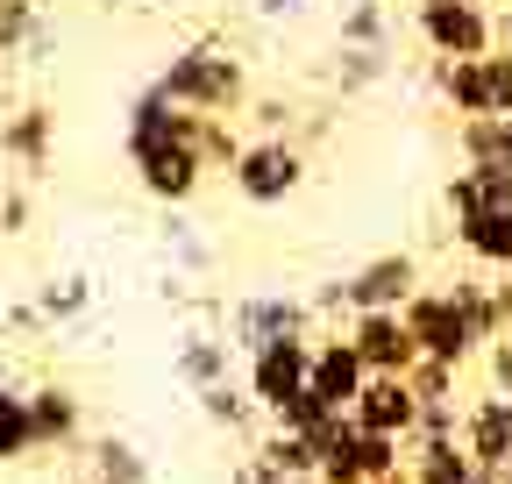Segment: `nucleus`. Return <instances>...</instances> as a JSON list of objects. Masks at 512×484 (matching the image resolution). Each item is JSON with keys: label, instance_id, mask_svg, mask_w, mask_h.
<instances>
[{"label": "nucleus", "instance_id": "10", "mask_svg": "<svg viewBox=\"0 0 512 484\" xmlns=\"http://www.w3.org/2000/svg\"><path fill=\"white\" fill-rule=\"evenodd\" d=\"M349 342H356V356H363V371L370 378H406L413 363H420V342H413V328H406V314H349Z\"/></svg>", "mask_w": 512, "mask_h": 484}, {"label": "nucleus", "instance_id": "35", "mask_svg": "<svg viewBox=\"0 0 512 484\" xmlns=\"http://www.w3.org/2000/svg\"><path fill=\"white\" fill-rule=\"evenodd\" d=\"M228 484H292V477H278V470H271L264 456H256V449H249V456H235V470H228Z\"/></svg>", "mask_w": 512, "mask_h": 484}, {"label": "nucleus", "instance_id": "19", "mask_svg": "<svg viewBox=\"0 0 512 484\" xmlns=\"http://www.w3.org/2000/svg\"><path fill=\"white\" fill-rule=\"evenodd\" d=\"M406 484H477V463L463 442H406Z\"/></svg>", "mask_w": 512, "mask_h": 484}, {"label": "nucleus", "instance_id": "27", "mask_svg": "<svg viewBox=\"0 0 512 484\" xmlns=\"http://www.w3.org/2000/svg\"><path fill=\"white\" fill-rule=\"evenodd\" d=\"M342 43L349 50H392V15H384V0H349Z\"/></svg>", "mask_w": 512, "mask_h": 484}, {"label": "nucleus", "instance_id": "22", "mask_svg": "<svg viewBox=\"0 0 512 484\" xmlns=\"http://www.w3.org/2000/svg\"><path fill=\"white\" fill-rule=\"evenodd\" d=\"M384 79H392V50H349L342 43V57H335V93L342 100H356V93H370Z\"/></svg>", "mask_w": 512, "mask_h": 484}, {"label": "nucleus", "instance_id": "9", "mask_svg": "<svg viewBox=\"0 0 512 484\" xmlns=\"http://www.w3.org/2000/svg\"><path fill=\"white\" fill-rule=\"evenodd\" d=\"M306 378H313V335H292V342H271V349H256L249 356V399H256V413H278L285 399H299L306 392Z\"/></svg>", "mask_w": 512, "mask_h": 484}, {"label": "nucleus", "instance_id": "4", "mask_svg": "<svg viewBox=\"0 0 512 484\" xmlns=\"http://www.w3.org/2000/svg\"><path fill=\"white\" fill-rule=\"evenodd\" d=\"M413 292H420V264L406 250H384L370 264H356L349 278H335L313 299V314H399Z\"/></svg>", "mask_w": 512, "mask_h": 484}, {"label": "nucleus", "instance_id": "7", "mask_svg": "<svg viewBox=\"0 0 512 484\" xmlns=\"http://www.w3.org/2000/svg\"><path fill=\"white\" fill-rule=\"evenodd\" d=\"M399 314H406L420 356H434V363H456V371H463V363L484 356V342L470 335V321H463V307H456V292H448V285H420Z\"/></svg>", "mask_w": 512, "mask_h": 484}, {"label": "nucleus", "instance_id": "37", "mask_svg": "<svg viewBox=\"0 0 512 484\" xmlns=\"http://www.w3.org/2000/svg\"><path fill=\"white\" fill-rule=\"evenodd\" d=\"M264 22H292V15H306V0H249Z\"/></svg>", "mask_w": 512, "mask_h": 484}, {"label": "nucleus", "instance_id": "15", "mask_svg": "<svg viewBox=\"0 0 512 484\" xmlns=\"http://www.w3.org/2000/svg\"><path fill=\"white\" fill-rule=\"evenodd\" d=\"M50 150H57V114L50 107H22V114L0 121V157H8L15 171H43Z\"/></svg>", "mask_w": 512, "mask_h": 484}, {"label": "nucleus", "instance_id": "31", "mask_svg": "<svg viewBox=\"0 0 512 484\" xmlns=\"http://www.w3.org/2000/svg\"><path fill=\"white\" fill-rule=\"evenodd\" d=\"M271 420H278V428H299V435H320V428L335 420V406H320L313 392H299V399H285V406H278Z\"/></svg>", "mask_w": 512, "mask_h": 484}, {"label": "nucleus", "instance_id": "40", "mask_svg": "<svg viewBox=\"0 0 512 484\" xmlns=\"http://www.w3.org/2000/svg\"><path fill=\"white\" fill-rule=\"evenodd\" d=\"M114 8H157V0H114Z\"/></svg>", "mask_w": 512, "mask_h": 484}, {"label": "nucleus", "instance_id": "5", "mask_svg": "<svg viewBox=\"0 0 512 484\" xmlns=\"http://www.w3.org/2000/svg\"><path fill=\"white\" fill-rule=\"evenodd\" d=\"M228 186H235L242 207H285L306 186V143H292V136H249V150L228 171Z\"/></svg>", "mask_w": 512, "mask_h": 484}, {"label": "nucleus", "instance_id": "24", "mask_svg": "<svg viewBox=\"0 0 512 484\" xmlns=\"http://www.w3.org/2000/svg\"><path fill=\"white\" fill-rule=\"evenodd\" d=\"M192 143H200L207 171H235V157L249 150V136L235 129V114H200V129H192Z\"/></svg>", "mask_w": 512, "mask_h": 484}, {"label": "nucleus", "instance_id": "12", "mask_svg": "<svg viewBox=\"0 0 512 484\" xmlns=\"http://www.w3.org/2000/svg\"><path fill=\"white\" fill-rule=\"evenodd\" d=\"M349 420L363 435H413V420H420V392H413V378H363V392H356V406H349Z\"/></svg>", "mask_w": 512, "mask_h": 484}, {"label": "nucleus", "instance_id": "20", "mask_svg": "<svg viewBox=\"0 0 512 484\" xmlns=\"http://www.w3.org/2000/svg\"><path fill=\"white\" fill-rule=\"evenodd\" d=\"M43 57L50 50V22L36 0H0V57Z\"/></svg>", "mask_w": 512, "mask_h": 484}, {"label": "nucleus", "instance_id": "36", "mask_svg": "<svg viewBox=\"0 0 512 484\" xmlns=\"http://www.w3.org/2000/svg\"><path fill=\"white\" fill-rule=\"evenodd\" d=\"M29 228V193H0V235H22Z\"/></svg>", "mask_w": 512, "mask_h": 484}, {"label": "nucleus", "instance_id": "34", "mask_svg": "<svg viewBox=\"0 0 512 484\" xmlns=\"http://www.w3.org/2000/svg\"><path fill=\"white\" fill-rule=\"evenodd\" d=\"M484 378H491V392H512V328L484 342Z\"/></svg>", "mask_w": 512, "mask_h": 484}, {"label": "nucleus", "instance_id": "26", "mask_svg": "<svg viewBox=\"0 0 512 484\" xmlns=\"http://www.w3.org/2000/svg\"><path fill=\"white\" fill-rule=\"evenodd\" d=\"M93 477H107V484H150V463H143L136 442L100 435V442H93Z\"/></svg>", "mask_w": 512, "mask_h": 484}, {"label": "nucleus", "instance_id": "28", "mask_svg": "<svg viewBox=\"0 0 512 484\" xmlns=\"http://www.w3.org/2000/svg\"><path fill=\"white\" fill-rule=\"evenodd\" d=\"M86 307H93V278H79V271L36 292V314H43V321H79Z\"/></svg>", "mask_w": 512, "mask_h": 484}, {"label": "nucleus", "instance_id": "32", "mask_svg": "<svg viewBox=\"0 0 512 484\" xmlns=\"http://www.w3.org/2000/svg\"><path fill=\"white\" fill-rule=\"evenodd\" d=\"M242 114H249L256 136H292V107H285V100H249Z\"/></svg>", "mask_w": 512, "mask_h": 484}, {"label": "nucleus", "instance_id": "13", "mask_svg": "<svg viewBox=\"0 0 512 484\" xmlns=\"http://www.w3.org/2000/svg\"><path fill=\"white\" fill-rule=\"evenodd\" d=\"M363 356H356V342L349 335H313V378H306V392L320 399V406H335V413H349L356 406V392H363Z\"/></svg>", "mask_w": 512, "mask_h": 484}, {"label": "nucleus", "instance_id": "39", "mask_svg": "<svg viewBox=\"0 0 512 484\" xmlns=\"http://www.w3.org/2000/svg\"><path fill=\"white\" fill-rule=\"evenodd\" d=\"M498 50H512V8L498 15Z\"/></svg>", "mask_w": 512, "mask_h": 484}, {"label": "nucleus", "instance_id": "23", "mask_svg": "<svg viewBox=\"0 0 512 484\" xmlns=\"http://www.w3.org/2000/svg\"><path fill=\"white\" fill-rule=\"evenodd\" d=\"M29 449H43L36 442V420H29V392H0V463H22Z\"/></svg>", "mask_w": 512, "mask_h": 484}, {"label": "nucleus", "instance_id": "44", "mask_svg": "<svg viewBox=\"0 0 512 484\" xmlns=\"http://www.w3.org/2000/svg\"><path fill=\"white\" fill-rule=\"evenodd\" d=\"M505 164H512V143H505Z\"/></svg>", "mask_w": 512, "mask_h": 484}, {"label": "nucleus", "instance_id": "38", "mask_svg": "<svg viewBox=\"0 0 512 484\" xmlns=\"http://www.w3.org/2000/svg\"><path fill=\"white\" fill-rule=\"evenodd\" d=\"M491 314H498V335L512 328V278H491Z\"/></svg>", "mask_w": 512, "mask_h": 484}, {"label": "nucleus", "instance_id": "1", "mask_svg": "<svg viewBox=\"0 0 512 484\" xmlns=\"http://www.w3.org/2000/svg\"><path fill=\"white\" fill-rule=\"evenodd\" d=\"M192 129H200V114L192 107H171L157 93V79L128 100V121H121V150H128V171H136V186L157 200V207H192L207 186V157L200 143H192Z\"/></svg>", "mask_w": 512, "mask_h": 484}, {"label": "nucleus", "instance_id": "45", "mask_svg": "<svg viewBox=\"0 0 512 484\" xmlns=\"http://www.w3.org/2000/svg\"><path fill=\"white\" fill-rule=\"evenodd\" d=\"M93 484H107V477H93Z\"/></svg>", "mask_w": 512, "mask_h": 484}, {"label": "nucleus", "instance_id": "25", "mask_svg": "<svg viewBox=\"0 0 512 484\" xmlns=\"http://www.w3.org/2000/svg\"><path fill=\"white\" fill-rule=\"evenodd\" d=\"M200 399V413L214 420V428H228V435H242L249 420H256V399H249V385H235V378H221V385H207V392H192Z\"/></svg>", "mask_w": 512, "mask_h": 484}, {"label": "nucleus", "instance_id": "17", "mask_svg": "<svg viewBox=\"0 0 512 484\" xmlns=\"http://www.w3.org/2000/svg\"><path fill=\"white\" fill-rule=\"evenodd\" d=\"M456 242H463V257H470L477 271H491V278H512V207L463 221V228H456Z\"/></svg>", "mask_w": 512, "mask_h": 484}, {"label": "nucleus", "instance_id": "21", "mask_svg": "<svg viewBox=\"0 0 512 484\" xmlns=\"http://www.w3.org/2000/svg\"><path fill=\"white\" fill-rule=\"evenodd\" d=\"M256 456H264L278 477H320V442L299 435V428H278V420H271V435L256 442Z\"/></svg>", "mask_w": 512, "mask_h": 484}, {"label": "nucleus", "instance_id": "11", "mask_svg": "<svg viewBox=\"0 0 512 484\" xmlns=\"http://www.w3.org/2000/svg\"><path fill=\"white\" fill-rule=\"evenodd\" d=\"M463 449L491 477L512 470V392H484V399L463 406Z\"/></svg>", "mask_w": 512, "mask_h": 484}, {"label": "nucleus", "instance_id": "43", "mask_svg": "<svg viewBox=\"0 0 512 484\" xmlns=\"http://www.w3.org/2000/svg\"><path fill=\"white\" fill-rule=\"evenodd\" d=\"M0 392H8V363H0Z\"/></svg>", "mask_w": 512, "mask_h": 484}, {"label": "nucleus", "instance_id": "3", "mask_svg": "<svg viewBox=\"0 0 512 484\" xmlns=\"http://www.w3.org/2000/svg\"><path fill=\"white\" fill-rule=\"evenodd\" d=\"M320 442V477L328 484H406V442L399 435H363L349 413H335Z\"/></svg>", "mask_w": 512, "mask_h": 484}, {"label": "nucleus", "instance_id": "8", "mask_svg": "<svg viewBox=\"0 0 512 484\" xmlns=\"http://www.w3.org/2000/svg\"><path fill=\"white\" fill-rule=\"evenodd\" d=\"M292 335H313V299H292V292H249L228 307V349L235 356H256L271 342H292Z\"/></svg>", "mask_w": 512, "mask_h": 484}, {"label": "nucleus", "instance_id": "29", "mask_svg": "<svg viewBox=\"0 0 512 484\" xmlns=\"http://www.w3.org/2000/svg\"><path fill=\"white\" fill-rule=\"evenodd\" d=\"M406 378H413L420 406H456V385H463V371H456V363H434V356H420Z\"/></svg>", "mask_w": 512, "mask_h": 484}, {"label": "nucleus", "instance_id": "33", "mask_svg": "<svg viewBox=\"0 0 512 484\" xmlns=\"http://www.w3.org/2000/svg\"><path fill=\"white\" fill-rule=\"evenodd\" d=\"M484 72H491V114L512 121V50H491V57H484Z\"/></svg>", "mask_w": 512, "mask_h": 484}, {"label": "nucleus", "instance_id": "2", "mask_svg": "<svg viewBox=\"0 0 512 484\" xmlns=\"http://www.w3.org/2000/svg\"><path fill=\"white\" fill-rule=\"evenodd\" d=\"M157 93L171 107H192V114H242L256 100L249 65L228 36H192L185 50H171V65L157 72Z\"/></svg>", "mask_w": 512, "mask_h": 484}, {"label": "nucleus", "instance_id": "46", "mask_svg": "<svg viewBox=\"0 0 512 484\" xmlns=\"http://www.w3.org/2000/svg\"><path fill=\"white\" fill-rule=\"evenodd\" d=\"M505 484H512V470H505Z\"/></svg>", "mask_w": 512, "mask_h": 484}, {"label": "nucleus", "instance_id": "42", "mask_svg": "<svg viewBox=\"0 0 512 484\" xmlns=\"http://www.w3.org/2000/svg\"><path fill=\"white\" fill-rule=\"evenodd\" d=\"M292 484H328V477H292Z\"/></svg>", "mask_w": 512, "mask_h": 484}, {"label": "nucleus", "instance_id": "6", "mask_svg": "<svg viewBox=\"0 0 512 484\" xmlns=\"http://www.w3.org/2000/svg\"><path fill=\"white\" fill-rule=\"evenodd\" d=\"M413 36L427 43V57H491L498 15H491V0H420Z\"/></svg>", "mask_w": 512, "mask_h": 484}, {"label": "nucleus", "instance_id": "14", "mask_svg": "<svg viewBox=\"0 0 512 484\" xmlns=\"http://www.w3.org/2000/svg\"><path fill=\"white\" fill-rule=\"evenodd\" d=\"M448 221H477V214H498V207H512V164H463L456 178H448Z\"/></svg>", "mask_w": 512, "mask_h": 484}, {"label": "nucleus", "instance_id": "16", "mask_svg": "<svg viewBox=\"0 0 512 484\" xmlns=\"http://www.w3.org/2000/svg\"><path fill=\"white\" fill-rule=\"evenodd\" d=\"M29 420H36V442L43 449H72L86 435V413H79V392L72 385H36L29 392Z\"/></svg>", "mask_w": 512, "mask_h": 484}, {"label": "nucleus", "instance_id": "18", "mask_svg": "<svg viewBox=\"0 0 512 484\" xmlns=\"http://www.w3.org/2000/svg\"><path fill=\"white\" fill-rule=\"evenodd\" d=\"M228 363H235V349H228V335H200L192 328L178 349H171V371L192 385V392H207V385H221L228 378Z\"/></svg>", "mask_w": 512, "mask_h": 484}, {"label": "nucleus", "instance_id": "30", "mask_svg": "<svg viewBox=\"0 0 512 484\" xmlns=\"http://www.w3.org/2000/svg\"><path fill=\"white\" fill-rule=\"evenodd\" d=\"M406 442H413V449H420V442H463V413H456V406H420V420H413Z\"/></svg>", "mask_w": 512, "mask_h": 484}, {"label": "nucleus", "instance_id": "41", "mask_svg": "<svg viewBox=\"0 0 512 484\" xmlns=\"http://www.w3.org/2000/svg\"><path fill=\"white\" fill-rule=\"evenodd\" d=\"M477 484H505V477H491V470H477Z\"/></svg>", "mask_w": 512, "mask_h": 484}]
</instances>
